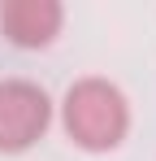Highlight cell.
Wrapping results in <instances>:
<instances>
[{
  "mask_svg": "<svg viewBox=\"0 0 156 161\" xmlns=\"http://www.w3.org/2000/svg\"><path fill=\"white\" fill-rule=\"evenodd\" d=\"M52 126V100L30 79H0V153H22Z\"/></svg>",
  "mask_w": 156,
  "mask_h": 161,
  "instance_id": "7a4b0ae2",
  "label": "cell"
},
{
  "mask_svg": "<svg viewBox=\"0 0 156 161\" xmlns=\"http://www.w3.org/2000/svg\"><path fill=\"white\" fill-rule=\"evenodd\" d=\"M65 26L61 0H4L0 4V31L18 48H48Z\"/></svg>",
  "mask_w": 156,
  "mask_h": 161,
  "instance_id": "3957f363",
  "label": "cell"
},
{
  "mask_svg": "<svg viewBox=\"0 0 156 161\" xmlns=\"http://www.w3.org/2000/svg\"><path fill=\"white\" fill-rule=\"evenodd\" d=\"M61 126L78 148L113 153L130 131V105L117 83L87 74V79L70 83V92L61 100Z\"/></svg>",
  "mask_w": 156,
  "mask_h": 161,
  "instance_id": "6da1fadb",
  "label": "cell"
}]
</instances>
